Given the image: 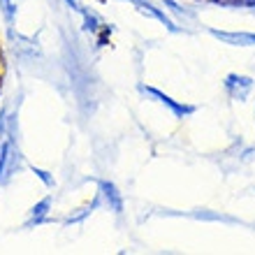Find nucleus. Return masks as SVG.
<instances>
[{
  "label": "nucleus",
  "mask_w": 255,
  "mask_h": 255,
  "mask_svg": "<svg viewBox=\"0 0 255 255\" xmlns=\"http://www.w3.org/2000/svg\"><path fill=\"white\" fill-rule=\"evenodd\" d=\"M123 2H130V5H134V7H144V2H146V0H123Z\"/></svg>",
  "instance_id": "obj_12"
},
{
  "label": "nucleus",
  "mask_w": 255,
  "mask_h": 255,
  "mask_svg": "<svg viewBox=\"0 0 255 255\" xmlns=\"http://www.w3.org/2000/svg\"><path fill=\"white\" fill-rule=\"evenodd\" d=\"M16 2L19 0H0V7H2V14H5V21L9 28H12L14 16H16Z\"/></svg>",
  "instance_id": "obj_8"
},
{
  "label": "nucleus",
  "mask_w": 255,
  "mask_h": 255,
  "mask_svg": "<svg viewBox=\"0 0 255 255\" xmlns=\"http://www.w3.org/2000/svg\"><path fill=\"white\" fill-rule=\"evenodd\" d=\"M211 2L230 9H255V0H211Z\"/></svg>",
  "instance_id": "obj_7"
},
{
  "label": "nucleus",
  "mask_w": 255,
  "mask_h": 255,
  "mask_svg": "<svg viewBox=\"0 0 255 255\" xmlns=\"http://www.w3.org/2000/svg\"><path fill=\"white\" fill-rule=\"evenodd\" d=\"M225 91L232 100H246L249 93L253 91V79L251 77H244V74H228L225 77Z\"/></svg>",
  "instance_id": "obj_2"
},
{
  "label": "nucleus",
  "mask_w": 255,
  "mask_h": 255,
  "mask_svg": "<svg viewBox=\"0 0 255 255\" xmlns=\"http://www.w3.org/2000/svg\"><path fill=\"white\" fill-rule=\"evenodd\" d=\"M141 12H144V14H151V16H153V19H155V21H160L162 26L167 28V30H172V33H179V30H181V28L176 26L174 21L169 19L167 14L162 12L160 7H155V5H153V2H148V0H146V2H144V7H141Z\"/></svg>",
  "instance_id": "obj_6"
},
{
  "label": "nucleus",
  "mask_w": 255,
  "mask_h": 255,
  "mask_svg": "<svg viewBox=\"0 0 255 255\" xmlns=\"http://www.w3.org/2000/svg\"><path fill=\"white\" fill-rule=\"evenodd\" d=\"M33 172L37 174V179H40V181H44V186H47V188H54V186H56L54 176H49V172H44V169H40V167H33Z\"/></svg>",
  "instance_id": "obj_10"
},
{
  "label": "nucleus",
  "mask_w": 255,
  "mask_h": 255,
  "mask_svg": "<svg viewBox=\"0 0 255 255\" xmlns=\"http://www.w3.org/2000/svg\"><path fill=\"white\" fill-rule=\"evenodd\" d=\"M49 214H51V197H44V200L37 202V204L30 209V218L26 221V228H33V225H42V223H47Z\"/></svg>",
  "instance_id": "obj_5"
},
{
  "label": "nucleus",
  "mask_w": 255,
  "mask_h": 255,
  "mask_svg": "<svg viewBox=\"0 0 255 255\" xmlns=\"http://www.w3.org/2000/svg\"><path fill=\"white\" fill-rule=\"evenodd\" d=\"M139 93L148 95V98H153L155 102H160L162 107H167L169 112L176 116V119H188V116L195 114V107H193V105H186V102L174 100L172 95L162 93V91H158V88H153V86H144V84H139Z\"/></svg>",
  "instance_id": "obj_1"
},
{
  "label": "nucleus",
  "mask_w": 255,
  "mask_h": 255,
  "mask_svg": "<svg viewBox=\"0 0 255 255\" xmlns=\"http://www.w3.org/2000/svg\"><path fill=\"white\" fill-rule=\"evenodd\" d=\"M98 202H100L102 207L112 209L114 214H121L123 211L121 193H119V188H116L114 183H109V181H100V186H98Z\"/></svg>",
  "instance_id": "obj_3"
},
{
  "label": "nucleus",
  "mask_w": 255,
  "mask_h": 255,
  "mask_svg": "<svg viewBox=\"0 0 255 255\" xmlns=\"http://www.w3.org/2000/svg\"><path fill=\"white\" fill-rule=\"evenodd\" d=\"M165 7H167L172 14H176L179 19H183V21H190V19H193V14L186 12V9H181V5H176L174 0H165Z\"/></svg>",
  "instance_id": "obj_9"
},
{
  "label": "nucleus",
  "mask_w": 255,
  "mask_h": 255,
  "mask_svg": "<svg viewBox=\"0 0 255 255\" xmlns=\"http://www.w3.org/2000/svg\"><path fill=\"white\" fill-rule=\"evenodd\" d=\"M209 33L216 40L232 44V47H255V33H228V30H216V28H211Z\"/></svg>",
  "instance_id": "obj_4"
},
{
  "label": "nucleus",
  "mask_w": 255,
  "mask_h": 255,
  "mask_svg": "<svg viewBox=\"0 0 255 255\" xmlns=\"http://www.w3.org/2000/svg\"><path fill=\"white\" fill-rule=\"evenodd\" d=\"M63 2H65V5L70 7V9H74V12H81V7H84V5L79 2V0H63Z\"/></svg>",
  "instance_id": "obj_11"
}]
</instances>
